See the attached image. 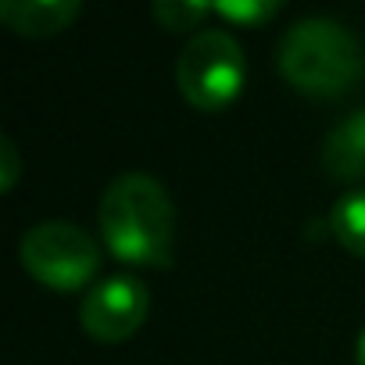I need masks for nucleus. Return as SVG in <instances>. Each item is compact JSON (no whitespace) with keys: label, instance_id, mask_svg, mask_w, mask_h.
Listing matches in <instances>:
<instances>
[{"label":"nucleus","instance_id":"5","mask_svg":"<svg viewBox=\"0 0 365 365\" xmlns=\"http://www.w3.org/2000/svg\"><path fill=\"white\" fill-rule=\"evenodd\" d=\"M150 312V294L136 276H108L79 304V326L97 344H122L129 340Z\"/></svg>","mask_w":365,"mask_h":365},{"label":"nucleus","instance_id":"7","mask_svg":"<svg viewBox=\"0 0 365 365\" xmlns=\"http://www.w3.org/2000/svg\"><path fill=\"white\" fill-rule=\"evenodd\" d=\"M322 168L336 182L365 179V111H351L344 122L333 125L322 147Z\"/></svg>","mask_w":365,"mask_h":365},{"label":"nucleus","instance_id":"9","mask_svg":"<svg viewBox=\"0 0 365 365\" xmlns=\"http://www.w3.org/2000/svg\"><path fill=\"white\" fill-rule=\"evenodd\" d=\"M208 11H212V8H208V4H197V0H158V4H154V19H158L161 29H168V33L197 29Z\"/></svg>","mask_w":365,"mask_h":365},{"label":"nucleus","instance_id":"3","mask_svg":"<svg viewBox=\"0 0 365 365\" xmlns=\"http://www.w3.org/2000/svg\"><path fill=\"white\" fill-rule=\"evenodd\" d=\"M247 83L240 43L222 29H201L175 58V86L197 111H226Z\"/></svg>","mask_w":365,"mask_h":365},{"label":"nucleus","instance_id":"11","mask_svg":"<svg viewBox=\"0 0 365 365\" xmlns=\"http://www.w3.org/2000/svg\"><path fill=\"white\" fill-rule=\"evenodd\" d=\"M19 172H22V158L15 150V140L0 136V190H11L19 182Z\"/></svg>","mask_w":365,"mask_h":365},{"label":"nucleus","instance_id":"10","mask_svg":"<svg viewBox=\"0 0 365 365\" xmlns=\"http://www.w3.org/2000/svg\"><path fill=\"white\" fill-rule=\"evenodd\" d=\"M212 11L230 19L233 26H262L279 11V4L276 0H219V4H212Z\"/></svg>","mask_w":365,"mask_h":365},{"label":"nucleus","instance_id":"12","mask_svg":"<svg viewBox=\"0 0 365 365\" xmlns=\"http://www.w3.org/2000/svg\"><path fill=\"white\" fill-rule=\"evenodd\" d=\"M358 365H365V329H361V336H358Z\"/></svg>","mask_w":365,"mask_h":365},{"label":"nucleus","instance_id":"1","mask_svg":"<svg viewBox=\"0 0 365 365\" xmlns=\"http://www.w3.org/2000/svg\"><path fill=\"white\" fill-rule=\"evenodd\" d=\"M101 237L108 251L136 269H168L175 244V208L147 172H125L101 197Z\"/></svg>","mask_w":365,"mask_h":365},{"label":"nucleus","instance_id":"4","mask_svg":"<svg viewBox=\"0 0 365 365\" xmlns=\"http://www.w3.org/2000/svg\"><path fill=\"white\" fill-rule=\"evenodd\" d=\"M19 262L47 290L72 294L97 276L101 251H97L93 237L86 230H79L76 222L47 219V222H36L22 233Z\"/></svg>","mask_w":365,"mask_h":365},{"label":"nucleus","instance_id":"6","mask_svg":"<svg viewBox=\"0 0 365 365\" xmlns=\"http://www.w3.org/2000/svg\"><path fill=\"white\" fill-rule=\"evenodd\" d=\"M79 0H4L0 22L19 36H58L79 19Z\"/></svg>","mask_w":365,"mask_h":365},{"label":"nucleus","instance_id":"8","mask_svg":"<svg viewBox=\"0 0 365 365\" xmlns=\"http://www.w3.org/2000/svg\"><path fill=\"white\" fill-rule=\"evenodd\" d=\"M329 230L344 251L365 258V190L344 194L329 212Z\"/></svg>","mask_w":365,"mask_h":365},{"label":"nucleus","instance_id":"2","mask_svg":"<svg viewBox=\"0 0 365 365\" xmlns=\"http://www.w3.org/2000/svg\"><path fill=\"white\" fill-rule=\"evenodd\" d=\"M276 65L297 93L333 101L365 76V47L333 19H301L279 40Z\"/></svg>","mask_w":365,"mask_h":365}]
</instances>
